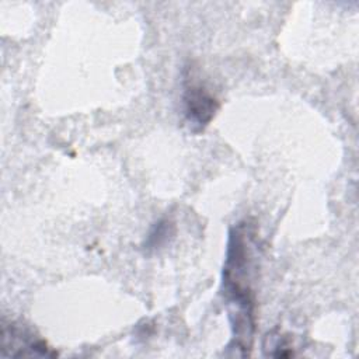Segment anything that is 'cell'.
Listing matches in <instances>:
<instances>
[{
	"label": "cell",
	"mask_w": 359,
	"mask_h": 359,
	"mask_svg": "<svg viewBox=\"0 0 359 359\" xmlns=\"http://www.w3.org/2000/svg\"><path fill=\"white\" fill-rule=\"evenodd\" d=\"M257 231L248 220L237 223L229 234L227 251L223 265V294L227 302L229 317L233 328L234 355H250L254 330V290L257 259Z\"/></svg>",
	"instance_id": "cell-1"
},
{
	"label": "cell",
	"mask_w": 359,
	"mask_h": 359,
	"mask_svg": "<svg viewBox=\"0 0 359 359\" xmlns=\"http://www.w3.org/2000/svg\"><path fill=\"white\" fill-rule=\"evenodd\" d=\"M1 355L10 358H53L56 352L29 325L3 318Z\"/></svg>",
	"instance_id": "cell-2"
},
{
	"label": "cell",
	"mask_w": 359,
	"mask_h": 359,
	"mask_svg": "<svg viewBox=\"0 0 359 359\" xmlns=\"http://www.w3.org/2000/svg\"><path fill=\"white\" fill-rule=\"evenodd\" d=\"M184 115L192 132L203 130L215 118L219 109L216 97L201 83L185 79L184 83Z\"/></svg>",
	"instance_id": "cell-3"
},
{
	"label": "cell",
	"mask_w": 359,
	"mask_h": 359,
	"mask_svg": "<svg viewBox=\"0 0 359 359\" xmlns=\"http://www.w3.org/2000/svg\"><path fill=\"white\" fill-rule=\"evenodd\" d=\"M262 351L266 356L273 358H289L293 356V351L290 349V345L287 344L286 338L280 334L269 332L265 335L262 342Z\"/></svg>",
	"instance_id": "cell-4"
},
{
	"label": "cell",
	"mask_w": 359,
	"mask_h": 359,
	"mask_svg": "<svg viewBox=\"0 0 359 359\" xmlns=\"http://www.w3.org/2000/svg\"><path fill=\"white\" fill-rule=\"evenodd\" d=\"M172 236H174L172 223L168 220H160L158 223H156V226L149 233V237L146 241V248L147 250L158 248V247L164 245Z\"/></svg>",
	"instance_id": "cell-5"
}]
</instances>
